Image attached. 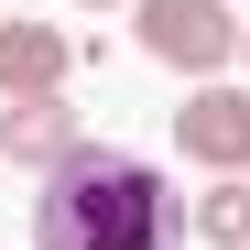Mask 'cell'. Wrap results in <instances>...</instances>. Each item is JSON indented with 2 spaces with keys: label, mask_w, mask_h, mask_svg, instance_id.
<instances>
[{
  "label": "cell",
  "mask_w": 250,
  "mask_h": 250,
  "mask_svg": "<svg viewBox=\"0 0 250 250\" xmlns=\"http://www.w3.org/2000/svg\"><path fill=\"white\" fill-rule=\"evenodd\" d=\"M131 22H142V55L196 76V87H218V65H239V33H250L229 0H142Z\"/></svg>",
  "instance_id": "2"
},
{
  "label": "cell",
  "mask_w": 250,
  "mask_h": 250,
  "mask_svg": "<svg viewBox=\"0 0 250 250\" xmlns=\"http://www.w3.org/2000/svg\"><path fill=\"white\" fill-rule=\"evenodd\" d=\"M76 11H109V0H76Z\"/></svg>",
  "instance_id": "8"
},
{
  "label": "cell",
  "mask_w": 250,
  "mask_h": 250,
  "mask_svg": "<svg viewBox=\"0 0 250 250\" xmlns=\"http://www.w3.org/2000/svg\"><path fill=\"white\" fill-rule=\"evenodd\" d=\"M239 76H250V33H239Z\"/></svg>",
  "instance_id": "7"
},
{
  "label": "cell",
  "mask_w": 250,
  "mask_h": 250,
  "mask_svg": "<svg viewBox=\"0 0 250 250\" xmlns=\"http://www.w3.org/2000/svg\"><path fill=\"white\" fill-rule=\"evenodd\" d=\"M76 152H87V120H76L65 98H22V109H0V163H22V174H65Z\"/></svg>",
  "instance_id": "5"
},
{
  "label": "cell",
  "mask_w": 250,
  "mask_h": 250,
  "mask_svg": "<svg viewBox=\"0 0 250 250\" xmlns=\"http://www.w3.org/2000/svg\"><path fill=\"white\" fill-rule=\"evenodd\" d=\"M196 239H207V250H250V174H207V196H196Z\"/></svg>",
  "instance_id": "6"
},
{
  "label": "cell",
  "mask_w": 250,
  "mask_h": 250,
  "mask_svg": "<svg viewBox=\"0 0 250 250\" xmlns=\"http://www.w3.org/2000/svg\"><path fill=\"white\" fill-rule=\"evenodd\" d=\"M98 44H76V33H55V22H0V109H22V98H65V76L87 65Z\"/></svg>",
  "instance_id": "4"
},
{
  "label": "cell",
  "mask_w": 250,
  "mask_h": 250,
  "mask_svg": "<svg viewBox=\"0 0 250 250\" xmlns=\"http://www.w3.org/2000/svg\"><path fill=\"white\" fill-rule=\"evenodd\" d=\"M185 239H196V196L120 142H87L33 196V250H185Z\"/></svg>",
  "instance_id": "1"
},
{
  "label": "cell",
  "mask_w": 250,
  "mask_h": 250,
  "mask_svg": "<svg viewBox=\"0 0 250 250\" xmlns=\"http://www.w3.org/2000/svg\"><path fill=\"white\" fill-rule=\"evenodd\" d=\"M174 152L196 163V174H250V87H185L174 109Z\"/></svg>",
  "instance_id": "3"
}]
</instances>
